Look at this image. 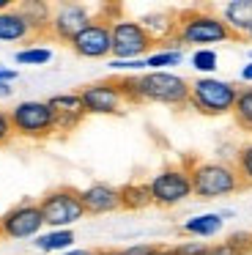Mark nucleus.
Returning <instances> with one entry per match:
<instances>
[{
    "label": "nucleus",
    "mask_w": 252,
    "mask_h": 255,
    "mask_svg": "<svg viewBox=\"0 0 252 255\" xmlns=\"http://www.w3.org/2000/svg\"><path fill=\"white\" fill-rule=\"evenodd\" d=\"M175 39L181 47H195V50H214V44L233 41V33L222 22L219 11L206 6H192L178 11V30Z\"/></svg>",
    "instance_id": "1"
},
{
    "label": "nucleus",
    "mask_w": 252,
    "mask_h": 255,
    "mask_svg": "<svg viewBox=\"0 0 252 255\" xmlns=\"http://www.w3.org/2000/svg\"><path fill=\"white\" fill-rule=\"evenodd\" d=\"M186 167L192 176V195L200 200H217V198H230V195L241 192L239 173H236L233 162L225 159H195L186 156Z\"/></svg>",
    "instance_id": "2"
},
{
    "label": "nucleus",
    "mask_w": 252,
    "mask_h": 255,
    "mask_svg": "<svg viewBox=\"0 0 252 255\" xmlns=\"http://www.w3.org/2000/svg\"><path fill=\"white\" fill-rule=\"evenodd\" d=\"M239 88L222 77H197L189 83V107L200 116L222 118L233 113Z\"/></svg>",
    "instance_id": "3"
},
{
    "label": "nucleus",
    "mask_w": 252,
    "mask_h": 255,
    "mask_svg": "<svg viewBox=\"0 0 252 255\" xmlns=\"http://www.w3.org/2000/svg\"><path fill=\"white\" fill-rule=\"evenodd\" d=\"M142 105L186 107L189 105V80L175 72H142L137 77Z\"/></svg>",
    "instance_id": "4"
},
{
    "label": "nucleus",
    "mask_w": 252,
    "mask_h": 255,
    "mask_svg": "<svg viewBox=\"0 0 252 255\" xmlns=\"http://www.w3.org/2000/svg\"><path fill=\"white\" fill-rule=\"evenodd\" d=\"M14 137L22 140H47L55 134V116L47 102L41 99H25L16 102L8 110Z\"/></svg>",
    "instance_id": "5"
},
{
    "label": "nucleus",
    "mask_w": 252,
    "mask_h": 255,
    "mask_svg": "<svg viewBox=\"0 0 252 255\" xmlns=\"http://www.w3.org/2000/svg\"><path fill=\"white\" fill-rule=\"evenodd\" d=\"M148 189H151L153 206L159 209H175L184 200L192 198V176L186 162L181 165H167L162 170H156L148 178Z\"/></svg>",
    "instance_id": "6"
},
{
    "label": "nucleus",
    "mask_w": 252,
    "mask_h": 255,
    "mask_svg": "<svg viewBox=\"0 0 252 255\" xmlns=\"http://www.w3.org/2000/svg\"><path fill=\"white\" fill-rule=\"evenodd\" d=\"M38 209H41L44 225L47 228H63L71 231L77 222L85 217V206H82L80 189L74 187H55L38 200Z\"/></svg>",
    "instance_id": "7"
},
{
    "label": "nucleus",
    "mask_w": 252,
    "mask_h": 255,
    "mask_svg": "<svg viewBox=\"0 0 252 255\" xmlns=\"http://www.w3.org/2000/svg\"><path fill=\"white\" fill-rule=\"evenodd\" d=\"M110 33H113V58L115 61H142L153 50V41L148 39L140 19H129V17L113 19L110 22Z\"/></svg>",
    "instance_id": "8"
},
{
    "label": "nucleus",
    "mask_w": 252,
    "mask_h": 255,
    "mask_svg": "<svg viewBox=\"0 0 252 255\" xmlns=\"http://www.w3.org/2000/svg\"><path fill=\"white\" fill-rule=\"evenodd\" d=\"M44 217L38 209V200H22V203L11 206L3 217H0V231L3 239H14V242H25V239H36L44 233Z\"/></svg>",
    "instance_id": "9"
},
{
    "label": "nucleus",
    "mask_w": 252,
    "mask_h": 255,
    "mask_svg": "<svg viewBox=\"0 0 252 255\" xmlns=\"http://www.w3.org/2000/svg\"><path fill=\"white\" fill-rule=\"evenodd\" d=\"M96 19V11L85 3H58L52 6V19H49V39L60 44H71L77 33L88 28Z\"/></svg>",
    "instance_id": "10"
},
{
    "label": "nucleus",
    "mask_w": 252,
    "mask_h": 255,
    "mask_svg": "<svg viewBox=\"0 0 252 255\" xmlns=\"http://www.w3.org/2000/svg\"><path fill=\"white\" fill-rule=\"evenodd\" d=\"M85 107V116H124L126 113V99L118 88V80H96L77 91Z\"/></svg>",
    "instance_id": "11"
},
{
    "label": "nucleus",
    "mask_w": 252,
    "mask_h": 255,
    "mask_svg": "<svg viewBox=\"0 0 252 255\" xmlns=\"http://www.w3.org/2000/svg\"><path fill=\"white\" fill-rule=\"evenodd\" d=\"M69 47L74 50V55L85 58V61H110V58H113V33H110V22L96 14V19H93L82 33H77Z\"/></svg>",
    "instance_id": "12"
},
{
    "label": "nucleus",
    "mask_w": 252,
    "mask_h": 255,
    "mask_svg": "<svg viewBox=\"0 0 252 255\" xmlns=\"http://www.w3.org/2000/svg\"><path fill=\"white\" fill-rule=\"evenodd\" d=\"M49 110L55 116V132L69 134L85 121V107H82L80 94H55L47 99Z\"/></svg>",
    "instance_id": "13"
},
{
    "label": "nucleus",
    "mask_w": 252,
    "mask_h": 255,
    "mask_svg": "<svg viewBox=\"0 0 252 255\" xmlns=\"http://www.w3.org/2000/svg\"><path fill=\"white\" fill-rule=\"evenodd\" d=\"M80 198H82V206H85V214L104 217V214H113V211H121V192L113 184H104V181L88 184L85 189H80Z\"/></svg>",
    "instance_id": "14"
},
{
    "label": "nucleus",
    "mask_w": 252,
    "mask_h": 255,
    "mask_svg": "<svg viewBox=\"0 0 252 255\" xmlns=\"http://www.w3.org/2000/svg\"><path fill=\"white\" fill-rule=\"evenodd\" d=\"M140 25L145 28L153 44H167L175 39V30H178V11L175 8H156V11L142 14Z\"/></svg>",
    "instance_id": "15"
},
{
    "label": "nucleus",
    "mask_w": 252,
    "mask_h": 255,
    "mask_svg": "<svg viewBox=\"0 0 252 255\" xmlns=\"http://www.w3.org/2000/svg\"><path fill=\"white\" fill-rule=\"evenodd\" d=\"M219 17L233 33V39H247L252 28V0H228L219 8Z\"/></svg>",
    "instance_id": "16"
},
{
    "label": "nucleus",
    "mask_w": 252,
    "mask_h": 255,
    "mask_svg": "<svg viewBox=\"0 0 252 255\" xmlns=\"http://www.w3.org/2000/svg\"><path fill=\"white\" fill-rule=\"evenodd\" d=\"M30 39H33V30L19 8L11 6L5 11H0V41L3 44H19V41H30Z\"/></svg>",
    "instance_id": "17"
},
{
    "label": "nucleus",
    "mask_w": 252,
    "mask_h": 255,
    "mask_svg": "<svg viewBox=\"0 0 252 255\" xmlns=\"http://www.w3.org/2000/svg\"><path fill=\"white\" fill-rule=\"evenodd\" d=\"M225 228V220L219 217V211H206V214H195L189 217V220H184V225H181V233L189 239H214L219 236Z\"/></svg>",
    "instance_id": "18"
},
{
    "label": "nucleus",
    "mask_w": 252,
    "mask_h": 255,
    "mask_svg": "<svg viewBox=\"0 0 252 255\" xmlns=\"http://www.w3.org/2000/svg\"><path fill=\"white\" fill-rule=\"evenodd\" d=\"M74 231H63V228H44V233H38L33 239V247L41 255H63L66 250L74 247Z\"/></svg>",
    "instance_id": "19"
},
{
    "label": "nucleus",
    "mask_w": 252,
    "mask_h": 255,
    "mask_svg": "<svg viewBox=\"0 0 252 255\" xmlns=\"http://www.w3.org/2000/svg\"><path fill=\"white\" fill-rule=\"evenodd\" d=\"M181 61H184V47L178 44V39H173L151 50V55L145 58V69L148 72H170L173 66H181Z\"/></svg>",
    "instance_id": "20"
},
{
    "label": "nucleus",
    "mask_w": 252,
    "mask_h": 255,
    "mask_svg": "<svg viewBox=\"0 0 252 255\" xmlns=\"http://www.w3.org/2000/svg\"><path fill=\"white\" fill-rule=\"evenodd\" d=\"M16 8H19L22 17H25V19H27V25H30L33 39H36V36H49V19H52V6H47V3H41V0H25V3H19Z\"/></svg>",
    "instance_id": "21"
},
{
    "label": "nucleus",
    "mask_w": 252,
    "mask_h": 255,
    "mask_svg": "<svg viewBox=\"0 0 252 255\" xmlns=\"http://www.w3.org/2000/svg\"><path fill=\"white\" fill-rule=\"evenodd\" d=\"M118 192H121V209L124 211H142L148 206H153L148 181H129L124 187H118Z\"/></svg>",
    "instance_id": "22"
},
{
    "label": "nucleus",
    "mask_w": 252,
    "mask_h": 255,
    "mask_svg": "<svg viewBox=\"0 0 252 255\" xmlns=\"http://www.w3.org/2000/svg\"><path fill=\"white\" fill-rule=\"evenodd\" d=\"M233 121L239 124L244 132H252V85L247 88H239V96H236V105H233Z\"/></svg>",
    "instance_id": "23"
},
{
    "label": "nucleus",
    "mask_w": 252,
    "mask_h": 255,
    "mask_svg": "<svg viewBox=\"0 0 252 255\" xmlns=\"http://www.w3.org/2000/svg\"><path fill=\"white\" fill-rule=\"evenodd\" d=\"M189 63L197 72V77H217L219 55H217V50H192Z\"/></svg>",
    "instance_id": "24"
},
{
    "label": "nucleus",
    "mask_w": 252,
    "mask_h": 255,
    "mask_svg": "<svg viewBox=\"0 0 252 255\" xmlns=\"http://www.w3.org/2000/svg\"><path fill=\"white\" fill-rule=\"evenodd\" d=\"M233 167H236V173H239L241 184H244V187H252V137L236 148Z\"/></svg>",
    "instance_id": "25"
},
{
    "label": "nucleus",
    "mask_w": 252,
    "mask_h": 255,
    "mask_svg": "<svg viewBox=\"0 0 252 255\" xmlns=\"http://www.w3.org/2000/svg\"><path fill=\"white\" fill-rule=\"evenodd\" d=\"M14 61L19 63V66H47L49 61H52V50L44 44H27L25 50H19L14 55Z\"/></svg>",
    "instance_id": "26"
},
{
    "label": "nucleus",
    "mask_w": 252,
    "mask_h": 255,
    "mask_svg": "<svg viewBox=\"0 0 252 255\" xmlns=\"http://www.w3.org/2000/svg\"><path fill=\"white\" fill-rule=\"evenodd\" d=\"M107 66L113 69L118 77H124V74H142V72H148V69H145V58H142V61H115V58H110Z\"/></svg>",
    "instance_id": "27"
},
{
    "label": "nucleus",
    "mask_w": 252,
    "mask_h": 255,
    "mask_svg": "<svg viewBox=\"0 0 252 255\" xmlns=\"http://www.w3.org/2000/svg\"><path fill=\"white\" fill-rule=\"evenodd\" d=\"M225 242H228L239 255H252V233L250 231H236V233H230Z\"/></svg>",
    "instance_id": "28"
},
{
    "label": "nucleus",
    "mask_w": 252,
    "mask_h": 255,
    "mask_svg": "<svg viewBox=\"0 0 252 255\" xmlns=\"http://www.w3.org/2000/svg\"><path fill=\"white\" fill-rule=\"evenodd\" d=\"M170 247H173V255H206L208 253V244L197 242V239H192V242H181V244H170Z\"/></svg>",
    "instance_id": "29"
},
{
    "label": "nucleus",
    "mask_w": 252,
    "mask_h": 255,
    "mask_svg": "<svg viewBox=\"0 0 252 255\" xmlns=\"http://www.w3.org/2000/svg\"><path fill=\"white\" fill-rule=\"evenodd\" d=\"M121 255H159V244H129V247L121 250Z\"/></svg>",
    "instance_id": "30"
},
{
    "label": "nucleus",
    "mask_w": 252,
    "mask_h": 255,
    "mask_svg": "<svg viewBox=\"0 0 252 255\" xmlns=\"http://www.w3.org/2000/svg\"><path fill=\"white\" fill-rule=\"evenodd\" d=\"M14 140V129H11L8 110H0V145H8Z\"/></svg>",
    "instance_id": "31"
},
{
    "label": "nucleus",
    "mask_w": 252,
    "mask_h": 255,
    "mask_svg": "<svg viewBox=\"0 0 252 255\" xmlns=\"http://www.w3.org/2000/svg\"><path fill=\"white\" fill-rule=\"evenodd\" d=\"M206 255H239L228 242H219V244H208V253Z\"/></svg>",
    "instance_id": "32"
},
{
    "label": "nucleus",
    "mask_w": 252,
    "mask_h": 255,
    "mask_svg": "<svg viewBox=\"0 0 252 255\" xmlns=\"http://www.w3.org/2000/svg\"><path fill=\"white\" fill-rule=\"evenodd\" d=\"M239 77H241V83H244V85H252V61H247L244 66H241Z\"/></svg>",
    "instance_id": "33"
},
{
    "label": "nucleus",
    "mask_w": 252,
    "mask_h": 255,
    "mask_svg": "<svg viewBox=\"0 0 252 255\" xmlns=\"http://www.w3.org/2000/svg\"><path fill=\"white\" fill-rule=\"evenodd\" d=\"M14 80H16V72H14V69H8V66H0V83H14Z\"/></svg>",
    "instance_id": "34"
},
{
    "label": "nucleus",
    "mask_w": 252,
    "mask_h": 255,
    "mask_svg": "<svg viewBox=\"0 0 252 255\" xmlns=\"http://www.w3.org/2000/svg\"><path fill=\"white\" fill-rule=\"evenodd\" d=\"M63 255H96V250H85V247H71Z\"/></svg>",
    "instance_id": "35"
},
{
    "label": "nucleus",
    "mask_w": 252,
    "mask_h": 255,
    "mask_svg": "<svg viewBox=\"0 0 252 255\" xmlns=\"http://www.w3.org/2000/svg\"><path fill=\"white\" fill-rule=\"evenodd\" d=\"M11 94H14V88H11L8 83H0V99H8Z\"/></svg>",
    "instance_id": "36"
},
{
    "label": "nucleus",
    "mask_w": 252,
    "mask_h": 255,
    "mask_svg": "<svg viewBox=\"0 0 252 255\" xmlns=\"http://www.w3.org/2000/svg\"><path fill=\"white\" fill-rule=\"evenodd\" d=\"M96 255H121V250H113V247H104V250H96Z\"/></svg>",
    "instance_id": "37"
},
{
    "label": "nucleus",
    "mask_w": 252,
    "mask_h": 255,
    "mask_svg": "<svg viewBox=\"0 0 252 255\" xmlns=\"http://www.w3.org/2000/svg\"><path fill=\"white\" fill-rule=\"evenodd\" d=\"M219 217H222V220H230V217H236V211L233 209H222V211H219Z\"/></svg>",
    "instance_id": "38"
},
{
    "label": "nucleus",
    "mask_w": 252,
    "mask_h": 255,
    "mask_svg": "<svg viewBox=\"0 0 252 255\" xmlns=\"http://www.w3.org/2000/svg\"><path fill=\"white\" fill-rule=\"evenodd\" d=\"M11 6H14L11 0H0V11H5V8H11Z\"/></svg>",
    "instance_id": "39"
},
{
    "label": "nucleus",
    "mask_w": 252,
    "mask_h": 255,
    "mask_svg": "<svg viewBox=\"0 0 252 255\" xmlns=\"http://www.w3.org/2000/svg\"><path fill=\"white\" fill-rule=\"evenodd\" d=\"M247 41H252V28H250V33H247Z\"/></svg>",
    "instance_id": "40"
},
{
    "label": "nucleus",
    "mask_w": 252,
    "mask_h": 255,
    "mask_svg": "<svg viewBox=\"0 0 252 255\" xmlns=\"http://www.w3.org/2000/svg\"><path fill=\"white\" fill-rule=\"evenodd\" d=\"M250 61H252V50H250Z\"/></svg>",
    "instance_id": "41"
},
{
    "label": "nucleus",
    "mask_w": 252,
    "mask_h": 255,
    "mask_svg": "<svg viewBox=\"0 0 252 255\" xmlns=\"http://www.w3.org/2000/svg\"><path fill=\"white\" fill-rule=\"evenodd\" d=\"M0 239H3V231H0Z\"/></svg>",
    "instance_id": "42"
}]
</instances>
